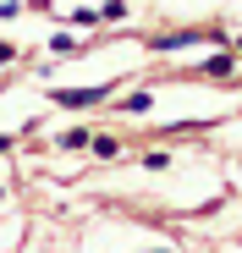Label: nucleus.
<instances>
[{
	"instance_id": "nucleus-1",
	"label": "nucleus",
	"mask_w": 242,
	"mask_h": 253,
	"mask_svg": "<svg viewBox=\"0 0 242 253\" xmlns=\"http://www.w3.org/2000/svg\"><path fill=\"white\" fill-rule=\"evenodd\" d=\"M105 94V83H99V88H72V94H61V105H94Z\"/></svg>"
},
{
	"instance_id": "nucleus-2",
	"label": "nucleus",
	"mask_w": 242,
	"mask_h": 253,
	"mask_svg": "<svg viewBox=\"0 0 242 253\" xmlns=\"http://www.w3.org/2000/svg\"><path fill=\"white\" fill-rule=\"evenodd\" d=\"M6 55H11V50H6V44H0V61H6Z\"/></svg>"
}]
</instances>
